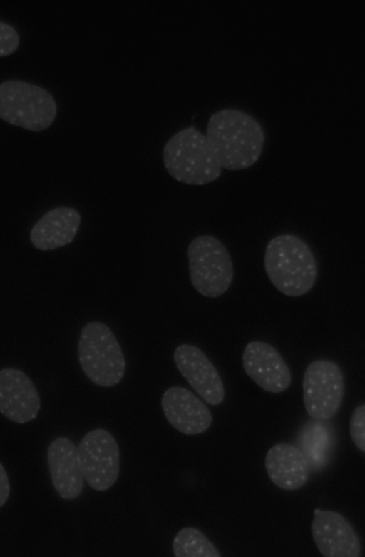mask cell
I'll return each mask as SVG.
<instances>
[{"instance_id": "6da1fadb", "label": "cell", "mask_w": 365, "mask_h": 557, "mask_svg": "<svg viewBox=\"0 0 365 557\" xmlns=\"http://www.w3.org/2000/svg\"><path fill=\"white\" fill-rule=\"evenodd\" d=\"M205 136L220 166L231 171L245 169L257 162L265 141L262 125L252 116L235 109L213 114Z\"/></svg>"}, {"instance_id": "7a4b0ae2", "label": "cell", "mask_w": 365, "mask_h": 557, "mask_svg": "<svg viewBox=\"0 0 365 557\" xmlns=\"http://www.w3.org/2000/svg\"><path fill=\"white\" fill-rule=\"evenodd\" d=\"M266 274L282 293L292 297L302 296L314 286L317 264L309 245L299 236L284 234L272 238L267 245Z\"/></svg>"}, {"instance_id": "3957f363", "label": "cell", "mask_w": 365, "mask_h": 557, "mask_svg": "<svg viewBox=\"0 0 365 557\" xmlns=\"http://www.w3.org/2000/svg\"><path fill=\"white\" fill-rule=\"evenodd\" d=\"M163 159L168 174L190 185H204L216 180L222 167L206 136L193 126L175 134L165 144Z\"/></svg>"}, {"instance_id": "277c9868", "label": "cell", "mask_w": 365, "mask_h": 557, "mask_svg": "<svg viewBox=\"0 0 365 557\" xmlns=\"http://www.w3.org/2000/svg\"><path fill=\"white\" fill-rule=\"evenodd\" d=\"M81 367L96 385L111 387L118 384L125 371V360L113 331L101 322L86 323L78 344Z\"/></svg>"}, {"instance_id": "5b68a950", "label": "cell", "mask_w": 365, "mask_h": 557, "mask_svg": "<svg viewBox=\"0 0 365 557\" xmlns=\"http://www.w3.org/2000/svg\"><path fill=\"white\" fill-rule=\"evenodd\" d=\"M57 114L53 95L46 89L19 80L0 84V118L31 131L48 129Z\"/></svg>"}, {"instance_id": "8992f818", "label": "cell", "mask_w": 365, "mask_h": 557, "mask_svg": "<svg viewBox=\"0 0 365 557\" xmlns=\"http://www.w3.org/2000/svg\"><path fill=\"white\" fill-rule=\"evenodd\" d=\"M190 281L195 290L207 298H217L230 288L234 269L227 248L217 238L202 235L187 248Z\"/></svg>"}, {"instance_id": "52a82bcc", "label": "cell", "mask_w": 365, "mask_h": 557, "mask_svg": "<svg viewBox=\"0 0 365 557\" xmlns=\"http://www.w3.org/2000/svg\"><path fill=\"white\" fill-rule=\"evenodd\" d=\"M303 401L308 415L317 420L334 417L344 395V378L339 366L329 360H317L306 368L302 381Z\"/></svg>"}, {"instance_id": "ba28073f", "label": "cell", "mask_w": 365, "mask_h": 557, "mask_svg": "<svg viewBox=\"0 0 365 557\" xmlns=\"http://www.w3.org/2000/svg\"><path fill=\"white\" fill-rule=\"evenodd\" d=\"M77 451L84 479L89 486L103 491L115 484L120 471V451L110 433L101 428L89 431Z\"/></svg>"}, {"instance_id": "9c48e42d", "label": "cell", "mask_w": 365, "mask_h": 557, "mask_svg": "<svg viewBox=\"0 0 365 557\" xmlns=\"http://www.w3.org/2000/svg\"><path fill=\"white\" fill-rule=\"evenodd\" d=\"M313 540L324 557H359L360 539L341 513L331 510L314 511L311 526Z\"/></svg>"}, {"instance_id": "30bf717a", "label": "cell", "mask_w": 365, "mask_h": 557, "mask_svg": "<svg viewBox=\"0 0 365 557\" xmlns=\"http://www.w3.org/2000/svg\"><path fill=\"white\" fill-rule=\"evenodd\" d=\"M173 359L180 373L205 402L217 406L223 401L225 388L220 376L198 347L180 345L174 351Z\"/></svg>"}, {"instance_id": "8fae6325", "label": "cell", "mask_w": 365, "mask_h": 557, "mask_svg": "<svg viewBox=\"0 0 365 557\" xmlns=\"http://www.w3.org/2000/svg\"><path fill=\"white\" fill-rule=\"evenodd\" d=\"M41 408L38 392L31 378L14 368L0 370V413L17 423L35 419Z\"/></svg>"}, {"instance_id": "7c38bea8", "label": "cell", "mask_w": 365, "mask_h": 557, "mask_svg": "<svg viewBox=\"0 0 365 557\" xmlns=\"http://www.w3.org/2000/svg\"><path fill=\"white\" fill-rule=\"evenodd\" d=\"M242 364L247 375L266 391L279 393L291 384L289 368L279 353L267 343L255 341L247 343Z\"/></svg>"}, {"instance_id": "4fadbf2b", "label": "cell", "mask_w": 365, "mask_h": 557, "mask_svg": "<svg viewBox=\"0 0 365 557\" xmlns=\"http://www.w3.org/2000/svg\"><path fill=\"white\" fill-rule=\"evenodd\" d=\"M161 406L168 421L183 434H200L211 426L212 416L208 407L185 388H168L163 394Z\"/></svg>"}, {"instance_id": "5bb4252c", "label": "cell", "mask_w": 365, "mask_h": 557, "mask_svg": "<svg viewBox=\"0 0 365 557\" xmlns=\"http://www.w3.org/2000/svg\"><path fill=\"white\" fill-rule=\"evenodd\" d=\"M47 461L58 494L66 500L77 498L83 490L84 477L73 442L63 436L55 438L48 448Z\"/></svg>"}, {"instance_id": "9a60e30c", "label": "cell", "mask_w": 365, "mask_h": 557, "mask_svg": "<svg viewBox=\"0 0 365 557\" xmlns=\"http://www.w3.org/2000/svg\"><path fill=\"white\" fill-rule=\"evenodd\" d=\"M81 217L73 208L60 206L47 211L32 227L30 239L35 248L42 251L64 246L74 239Z\"/></svg>"}, {"instance_id": "2e32d148", "label": "cell", "mask_w": 365, "mask_h": 557, "mask_svg": "<svg viewBox=\"0 0 365 557\" xmlns=\"http://www.w3.org/2000/svg\"><path fill=\"white\" fill-rule=\"evenodd\" d=\"M264 465L271 481L283 490H297L308 481V462L299 448L292 444L272 446L267 452Z\"/></svg>"}, {"instance_id": "e0dca14e", "label": "cell", "mask_w": 365, "mask_h": 557, "mask_svg": "<svg viewBox=\"0 0 365 557\" xmlns=\"http://www.w3.org/2000/svg\"><path fill=\"white\" fill-rule=\"evenodd\" d=\"M299 448L305 456L309 466L320 469L331 455L334 437L332 429L322 420L314 419L306 423L299 432Z\"/></svg>"}, {"instance_id": "ac0fdd59", "label": "cell", "mask_w": 365, "mask_h": 557, "mask_svg": "<svg viewBox=\"0 0 365 557\" xmlns=\"http://www.w3.org/2000/svg\"><path fill=\"white\" fill-rule=\"evenodd\" d=\"M176 557H220L215 545L200 530L187 527L180 530L173 541Z\"/></svg>"}, {"instance_id": "d6986e66", "label": "cell", "mask_w": 365, "mask_h": 557, "mask_svg": "<svg viewBox=\"0 0 365 557\" xmlns=\"http://www.w3.org/2000/svg\"><path fill=\"white\" fill-rule=\"evenodd\" d=\"M349 433L354 444L365 452V405L358 406L352 412L349 421Z\"/></svg>"}, {"instance_id": "ffe728a7", "label": "cell", "mask_w": 365, "mask_h": 557, "mask_svg": "<svg viewBox=\"0 0 365 557\" xmlns=\"http://www.w3.org/2000/svg\"><path fill=\"white\" fill-rule=\"evenodd\" d=\"M20 44L18 31L11 25L0 21V57L14 53Z\"/></svg>"}, {"instance_id": "44dd1931", "label": "cell", "mask_w": 365, "mask_h": 557, "mask_svg": "<svg viewBox=\"0 0 365 557\" xmlns=\"http://www.w3.org/2000/svg\"><path fill=\"white\" fill-rule=\"evenodd\" d=\"M10 493V484L7 473L0 463V508L7 501Z\"/></svg>"}]
</instances>
